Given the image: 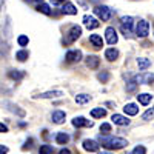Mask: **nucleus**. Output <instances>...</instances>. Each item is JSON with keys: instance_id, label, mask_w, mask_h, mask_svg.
Returning a JSON list of instances; mask_svg holds the SVG:
<instances>
[{"instance_id": "a18cd8bd", "label": "nucleus", "mask_w": 154, "mask_h": 154, "mask_svg": "<svg viewBox=\"0 0 154 154\" xmlns=\"http://www.w3.org/2000/svg\"><path fill=\"white\" fill-rule=\"evenodd\" d=\"M152 25H154V23H152Z\"/></svg>"}, {"instance_id": "4be33fe9", "label": "nucleus", "mask_w": 154, "mask_h": 154, "mask_svg": "<svg viewBox=\"0 0 154 154\" xmlns=\"http://www.w3.org/2000/svg\"><path fill=\"white\" fill-rule=\"evenodd\" d=\"M137 65H139V69L140 71H145L151 66V60L146 59V57H139L137 59Z\"/></svg>"}, {"instance_id": "c756f323", "label": "nucleus", "mask_w": 154, "mask_h": 154, "mask_svg": "<svg viewBox=\"0 0 154 154\" xmlns=\"http://www.w3.org/2000/svg\"><path fill=\"white\" fill-rule=\"evenodd\" d=\"M109 77H111V74L108 72V71H102V72H99V75H97V79L102 82V83H106L108 80H109Z\"/></svg>"}, {"instance_id": "cd10ccee", "label": "nucleus", "mask_w": 154, "mask_h": 154, "mask_svg": "<svg viewBox=\"0 0 154 154\" xmlns=\"http://www.w3.org/2000/svg\"><path fill=\"white\" fill-rule=\"evenodd\" d=\"M28 57H29V53H28V51H25V49L17 51V54H16V59H17L19 62H25Z\"/></svg>"}, {"instance_id": "7c9ffc66", "label": "nucleus", "mask_w": 154, "mask_h": 154, "mask_svg": "<svg viewBox=\"0 0 154 154\" xmlns=\"http://www.w3.org/2000/svg\"><path fill=\"white\" fill-rule=\"evenodd\" d=\"M17 43H19V46H28V43H29V37L28 35H19L17 37Z\"/></svg>"}, {"instance_id": "20e7f679", "label": "nucleus", "mask_w": 154, "mask_h": 154, "mask_svg": "<svg viewBox=\"0 0 154 154\" xmlns=\"http://www.w3.org/2000/svg\"><path fill=\"white\" fill-rule=\"evenodd\" d=\"M94 14H96L102 22H108V20L111 19V16H112V9H111L109 6H106V5H97V6L94 8Z\"/></svg>"}, {"instance_id": "4468645a", "label": "nucleus", "mask_w": 154, "mask_h": 154, "mask_svg": "<svg viewBox=\"0 0 154 154\" xmlns=\"http://www.w3.org/2000/svg\"><path fill=\"white\" fill-rule=\"evenodd\" d=\"M94 123L91 122V120H86L85 117H74L72 119V126H75V128H83V126H89V128H91Z\"/></svg>"}, {"instance_id": "58836bf2", "label": "nucleus", "mask_w": 154, "mask_h": 154, "mask_svg": "<svg viewBox=\"0 0 154 154\" xmlns=\"http://www.w3.org/2000/svg\"><path fill=\"white\" fill-rule=\"evenodd\" d=\"M53 2V5H63L65 2H68V0H51Z\"/></svg>"}, {"instance_id": "a211bd4d", "label": "nucleus", "mask_w": 154, "mask_h": 154, "mask_svg": "<svg viewBox=\"0 0 154 154\" xmlns=\"http://www.w3.org/2000/svg\"><path fill=\"white\" fill-rule=\"evenodd\" d=\"M89 43H91L94 48H102L103 46V40H102V35H99V34H91L89 35Z\"/></svg>"}, {"instance_id": "9d476101", "label": "nucleus", "mask_w": 154, "mask_h": 154, "mask_svg": "<svg viewBox=\"0 0 154 154\" xmlns=\"http://www.w3.org/2000/svg\"><path fill=\"white\" fill-rule=\"evenodd\" d=\"M82 146H83L85 151L96 152V151H99V146H100V145L96 142V140H93V139H85V140H83V143H82Z\"/></svg>"}, {"instance_id": "6e6552de", "label": "nucleus", "mask_w": 154, "mask_h": 154, "mask_svg": "<svg viewBox=\"0 0 154 154\" xmlns=\"http://www.w3.org/2000/svg\"><path fill=\"white\" fill-rule=\"evenodd\" d=\"M105 38H106V42L109 45H116L119 40V35H117V31H116L112 26H108L105 29Z\"/></svg>"}, {"instance_id": "39448f33", "label": "nucleus", "mask_w": 154, "mask_h": 154, "mask_svg": "<svg viewBox=\"0 0 154 154\" xmlns=\"http://www.w3.org/2000/svg\"><path fill=\"white\" fill-rule=\"evenodd\" d=\"M148 34H149V23L143 19H140L136 25V35L140 38H145L148 37Z\"/></svg>"}, {"instance_id": "412c9836", "label": "nucleus", "mask_w": 154, "mask_h": 154, "mask_svg": "<svg viewBox=\"0 0 154 154\" xmlns=\"http://www.w3.org/2000/svg\"><path fill=\"white\" fill-rule=\"evenodd\" d=\"M123 111H125V114H128V116H136V114H139V106H137L136 103H126V105L123 106Z\"/></svg>"}, {"instance_id": "f3484780", "label": "nucleus", "mask_w": 154, "mask_h": 154, "mask_svg": "<svg viewBox=\"0 0 154 154\" xmlns=\"http://www.w3.org/2000/svg\"><path fill=\"white\" fill-rule=\"evenodd\" d=\"M62 12H63V14H68V16H75L77 14V8L72 3L65 2V3H63V6H62Z\"/></svg>"}, {"instance_id": "dca6fc26", "label": "nucleus", "mask_w": 154, "mask_h": 154, "mask_svg": "<svg viewBox=\"0 0 154 154\" xmlns=\"http://www.w3.org/2000/svg\"><path fill=\"white\" fill-rule=\"evenodd\" d=\"M53 122L54 123H57V125H60V123H63L65 122V119H66V114H65V111H60V109H56L54 112H53Z\"/></svg>"}, {"instance_id": "4c0bfd02", "label": "nucleus", "mask_w": 154, "mask_h": 154, "mask_svg": "<svg viewBox=\"0 0 154 154\" xmlns=\"http://www.w3.org/2000/svg\"><path fill=\"white\" fill-rule=\"evenodd\" d=\"M9 149H8V146H5V145H0V154H6Z\"/></svg>"}, {"instance_id": "ddd939ff", "label": "nucleus", "mask_w": 154, "mask_h": 154, "mask_svg": "<svg viewBox=\"0 0 154 154\" xmlns=\"http://www.w3.org/2000/svg\"><path fill=\"white\" fill-rule=\"evenodd\" d=\"M62 96H63L62 91H46V93H40L34 96V99H59Z\"/></svg>"}, {"instance_id": "0eeeda50", "label": "nucleus", "mask_w": 154, "mask_h": 154, "mask_svg": "<svg viewBox=\"0 0 154 154\" xmlns=\"http://www.w3.org/2000/svg\"><path fill=\"white\" fill-rule=\"evenodd\" d=\"M66 63H79L82 60V51L80 49H69L65 56Z\"/></svg>"}, {"instance_id": "473e14b6", "label": "nucleus", "mask_w": 154, "mask_h": 154, "mask_svg": "<svg viewBox=\"0 0 154 154\" xmlns=\"http://www.w3.org/2000/svg\"><path fill=\"white\" fill-rule=\"evenodd\" d=\"M131 154H146V148H145L143 145H137V146L133 149Z\"/></svg>"}, {"instance_id": "a19ab883", "label": "nucleus", "mask_w": 154, "mask_h": 154, "mask_svg": "<svg viewBox=\"0 0 154 154\" xmlns=\"http://www.w3.org/2000/svg\"><path fill=\"white\" fill-rule=\"evenodd\" d=\"M3 3H5V0H0V12H2V8H3Z\"/></svg>"}, {"instance_id": "72a5a7b5", "label": "nucleus", "mask_w": 154, "mask_h": 154, "mask_svg": "<svg viewBox=\"0 0 154 154\" xmlns=\"http://www.w3.org/2000/svg\"><path fill=\"white\" fill-rule=\"evenodd\" d=\"M100 133H102V134L111 133V125H109V123H102V125H100Z\"/></svg>"}, {"instance_id": "f704fd0d", "label": "nucleus", "mask_w": 154, "mask_h": 154, "mask_svg": "<svg viewBox=\"0 0 154 154\" xmlns=\"http://www.w3.org/2000/svg\"><path fill=\"white\" fill-rule=\"evenodd\" d=\"M154 117V109H148L145 114H143V120H149Z\"/></svg>"}, {"instance_id": "c9c22d12", "label": "nucleus", "mask_w": 154, "mask_h": 154, "mask_svg": "<svg viewBox=\"0 0 154 154\" xmlns=\"http://www.w3.org/2000/svg\"><path fill=\"white\" fill-rule=\"evenodd\" d=\"M32 143H34V140L32 139H28L26 142H25V145L22 146V149H31L32 148Z\"/></svg>"}, {"instance_id": "aec40b11", "label": "nucleus", "mask_w": 154, "mask_h": 154, "mask_svg": "<svg viewBox=\"0 0 154 154\" xmlns=\"http://www.w3.org/2000/svg\"><path fill=\"white\" fill-rule=\"evenodd\" d=\"M117 57H119V51L116 49V48H108V49L105 51V59H106L108 62H114Z\"/></svg>"}, {"instance_id": "37998d69", "label": "nucleus", "mask_w": 154, "mask_h": 154, "mask_svg": "<svg viewBox=\"0 0 154 154\" xmlns=\"http://www.w3.org/2000/svg\"><path fill=\"white\" fill-rule=\"evenodd\" d=\"M35 2H37V3H42V2H43V0H35Z\"/></svg>"}, {"instance_id": "7ed1b4c3", "label": "nucleus", "mask_w": 154, "mask_h": 154, "mask_svg": "<svg viewBox=\"0 0 154 154\" xmlns=\"http://www.w3.org/2000/svg\"><path fill=\"white\" fill-rule=\"evenodd\" d=\"M133 26H134V19L131 16H123L120 19V29H122L125 37L133 35Z\"/></svg>"}, {"instance_id": "393cba45", "label": "nucleus", "mask_w": 154, "mask_h": 154, "mask_svg": "<svg viewBox=\"0 0 154 154\" xmlns=\"http://www.w3.org/2000/svg\"><path fill=\"white\" fill-rule=\"evenodd\" d=\"M56 142H57L59 145H66V143L69 142V136H68L66 133H59V134L56 136Z\"/></svg>"}, {"instance_id": "2f4dec72", "label": "nucleus", "mask_w": 154, "mask_h": 154, "mask_svg": "<svg viewBox=\"0 0 154 154\" xmlns=\"http://www.w3.org/2000/svg\"><path fill=\"white\" fill-rule=\"evenodd\" d=\"M53 146L51 145H42L40 146V154H53Z\"/></svg>"}, {"instance_id": "f03ea898", "label": "nucleus", "mask_w": 154, "mask_h": 154, "mask_svg": "<svg viewBox=\"0 0 154 154\" xmlns=\"http://www.w3.org/2000/svg\"><path fill=\"white\" fill-rule=\"evenodd\" d=\"M82 35V28L79 26V25H72V26L66 31V34H65V37H63V40H62V43L65 45V46H68V45H72L77 38H79Z\"/></svg>"}, {"instance_id": "b1692460", "label": "nucleus", "mask_w": 154, "mask_h": 154, "mask_svg": "<svg viewBox=\"0 0 154 154\" xmlns=\"http://www.w3.org/2000/svg\"><path fill=\"white\" fill-rule=\"evenodd\" d=\"M137 100H139V103H142V105H148L149 102L152 100V96L148 94V93H142V94L137 96Z\"/></svg>"}, {"instance_id": "1a4fd4ad", "label": "nucleus", "mask_w": 154, "mask_h": 154, "mask_svg": "<svg viewBox=\"0 0 154 154\" xmlns=\"http://www.w3.org/2000/svg\"><path fill=\"white\" fill-rule=\"evenodd\" d=\"M83 25H85V28L86 29H96L99 28V20L93 16H83Z\"/></svg>"}, {"instance_id": "bb28decb", "label": "nucleus", "mask_w": 154, "mask_h": 154, "mask_svg": "<svg viewBox=\"0 0 154 154\" xmlns=\"http://www.w3.org/2000/svg\"><path fill=\"white\" fill-rule=\"evenodd\" d=\"M89 100H91V96H88V94H77L75 96V103L77 105H85Z\"/></svg>"}, {"instance_id": "c85d7f7f", "label": "nucleus", "mask_w": 154, "mask_h": 154, "mask_svg": "<svg viewBox=\"0 0 154 154\" xmlns=\"http://www.w3.org/2000/svg\"><path fill=\"white\" fill-rule=\"evenodd\" d=\"M137 86H139V83L136 82V79L130 80V82L126 83V93H134L136 89H137Z\"/></svg>"}, {"instance_id": "2eb2a0df", "label": "nucleus", "mask_w": 154, "mask_h": 154, "mask_svg": "<svg viewBox=\"0 0 154 154\" xmlns=\"http://www.w3.org/2000/svg\"><path fill=\"white\" fill-rule=\"evenodd\" d=\"M85 62H86V66L89 69H97L99 65H100V59L97 56H88Z\"/></svg>"}, {"instance_id": "a878e982", "label": "nucleus", "mask_w": 154, "mask_h": 154, "mask_svg": "<svg viewBox=\"0 0 154 154\" xmlns=\"http://www.w3.org/2000/svg\"><path fill=\"white\" fill-rule=\"evenodd\" d=\"M37 11L38 12H42V14H45V16H51L53 14V11H51V6L49 5H46V3H38V6H37Z\"/></svg>"}, {"instance_id": "f257e3e1", "label": "nucleus", "mask_w": 154, "mask_h": 154, "mask_svg": "<svg viewBox=\"0 0 154 154\" xmlns=\"http://www.w3.org/2000/svg\"><path fill=\"white\" fill-rule=\"evenodd\" d=\"M99 142L100 145L106 148V149H122L128 145V140L122 139V137H112V136H108V137H99Z\"/></svg>"}, {"instance_id": "5701e85b", "label": "nucleus", "mask_w": 154, "mask_h": 154, "mask_svg": "<svg viewBox=\"0 0 154 154\" xmlns=\"http://www.w3.org/2000/svg\"><path fill=\"white\" fill-rule=\"evenodd\" d=\"M106 116V109L105 108H94L91 109V117L94 119H102V117H105Z\"/></svg>"}, {"instance_id": "79ce46f5", "label": "nucleus", "mask_w": 154, "mask_h": 154, "mask_svg": "<svg viewBox=\"0 0 154 154\" xmlns=\"http://www.w3.org/2000/svg\"><path fill=\"white\" fill-rule=\"evenodd\" d=\"M99 154H112V152H109V151H100Z\"/></svg>"}, {"instance_id": "ea45409f", "label": "nucleus", "mask_w": 154, "mask_h": 154, "mask_svg": "<svg viewBox=\"0 0 154 154\" xmlns=\"http://www.w3.org/2000/svg\"><path fill=\"white\" fill-rule=\"evenodd\" d=\"M59 154H72V152H71L69 149H66V148H63V149L59 151Z\"/></svg>"}, {"instance_id": "f8f14e48", "label": "nucleus", "mask_w": 154, "mask_h": 154, "mask_svg": "<svg viewBox=\"0 0 154 154\" xmlns=\"http://www.w3.org/2000/svg\"><path fill=\"white\" fill-rule=\"evenodd\" d=\"M111 120H112L116 125H119V126L130 125V119H128L126 116H122V114H112V116H111Z\"/></svg>"}, {"instance_id": "9b49d317", "label": "nucleus", "mask_w": 154, "mask_h": 154, "mask_svg": "<svg viewBox=\"0 0 154 154\" xmlns=\"http://www.w3.org/2000/svg\"><path fill=\"white\" fill-rule=\"evenodd\" d=\"M134 79H136V82H137L139 85H140V83H151V82H154V74L142 71V74L136 75Z\"/></svg>"}, {"instance_id": "c03bdc74", "label": "nucleus", "mask_w": 154, "mask_h": 154, "mask_svg": "<svg viewBox=\"0 0 154 154\" xmlns=\"http://www.w3.org/2000/svg\"><path fill=\"white\" fill-rule=\"evenodd\" d=\"M25 2H31V0H25Z\"/></svg>"}, {"instance_id": "423d86ee", "label": "nucleus", "mask_w": 154, "mask_h": 154, "mask_svg": "<svg viewBox=\"0 0 154 154\" xmlns=\"http://www.w3.org/2000/svg\"><path fill=\"white\" fill-rule=\"evenodd\" d=\"M3 106L9 111V112H12V114H16V116H19V117H25L26 116V112H25V109H22L19 105H16V103H12V102H3Z\"/></svg>"}, {"instance_id": "6ab92c4d", "label": "nucleus", "mask_w": 154, "mask_h": 154, "mask_svg": "<svg viewBox=\"0 0 154 154\" xmlns=\"http://www.w3.org/2000/svg\"><path fill=\"white\" fill-rule=\"evenodd\" d=\"M8 77H9V79H12V80H16V82H19V80H22L23 77H25V71H20V69H9V71H8Z\"/></svg>"}, {"instance_id": "e433bc0d", "label": "nucleus", "mask_w": 154, "mask_h": 154, "mask_svg": "<svg viewBox=\"0 0 154 154\" xmlns=\"http://www.w3.org/2000/svg\"><path fill=\"white\" fill-rule=\"evenodd\" d=\"M0 133H8V126L5 123H0Z\"/></svg>"}]
</instances>
